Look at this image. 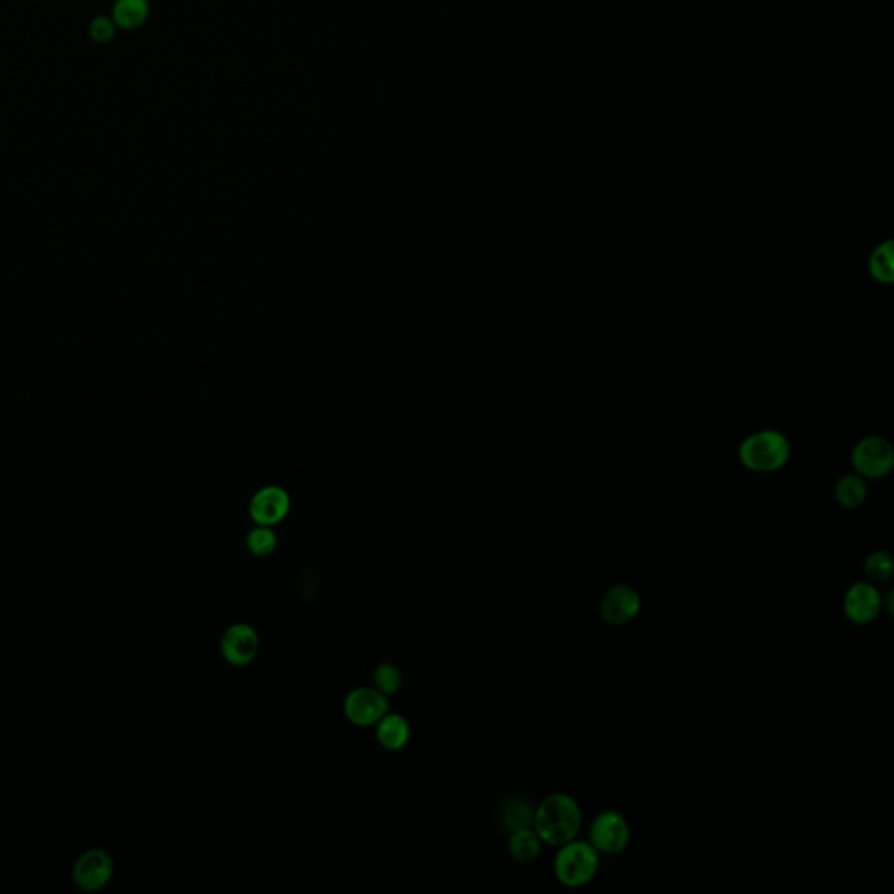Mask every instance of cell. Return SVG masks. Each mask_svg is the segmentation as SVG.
I'll return each mask as SVG.
<instances>
[{
  "label": "cell",
  "mask_w": 894,
  "mask_h": 894,
  "mask_svg": "<svg viewBox=\"0 0 894 894\" xmlns=\"http://www.w3.org/2000/svg\"><path fill=\"white\" fill-rule=\"evenodd\" d=\"M641 612V598L631 585L617 584L601 599V617L608 626L624 627Z\"/></svg>",
  "instance_id": "obj_8"
},
{
  "label": "cell",
  "mask_w": 894,
  "mask_h": 894,
  "mask_svg": "<svg viewBox=\"0 0 894 894\" xmlns=\"http://www.w3.org/2000/svg\"><path fill=\"white\" fill-rule=\"evenodd\" d=\"M542 846H544V842L533 830V826L510 833L509 853L519 863H530V861L537 860L542 853Z\"/></svg>",
  "instance_id": "obj_14"
},
{
  "label": "cell",
  "mask_w": 894,
  "mask_h": 894,
  "mask_svg": "<svg viewBox=\"0 0 894 894\" xmlns=\"http://www.w3.org/2000/svg\"><path fill=\"white\" fill-rule=\"evenodd\" d=\"M868 489L861 475H846L835 486V500L847 510L860 509L867 500Z\"/></svg>",
  "instance_id": "obj_16"
},
{
  "label": "cell",
  "mask_w": 894,
  "mask_h": 894,
  "mask_svg": "<svg viewBox=\"0 0 894 894\" xmlns=\"http://www.w3.org/2000/svg\"><path fill=\"white\" fill-rule=\"evenodd\" d=\"M390 711V702L385 694H381L378 688L358 687L353 688L350 694L344 697L343 713L348 722L355 727H372Z\"/></svg>",
  "instance_id": "obj_5"
},
{
  "label": "cell",
  "mask_w": 894,
  "mask_h": 894,
  "mask_svg": "<svg viewBox=\"0 0 894 894\" xmlns=\"http://www.w3.org/2000/svg\"><path fill=\"white\" fill-rule=\"evenodd\" d=\"M893 591H888L886 596H882V610H886L889 617H893Z\"/></svg>",
  "instance_id": "obj_22"
},
{
  "label": "cell",
  "mask_w": 894,
  "mask_h": 894,
  "mask_svg": "<svg viewBox=\"0 0 894 894\" xmlns=\"http://www.w3.org/2000/svg\"><path fill=\"white\" fill-rule=\"evenodd\" d=\"M376 739L379 746L388 751H400L406 748L411 739V725L407 722L406 716L388 711L376 723Z\"/></svg>",
  "instance_id": "obj_12"
},
{
  "label": "cell",
  "mask_w": 894,
  "mask_h": 894,
  "mask_svg": "<svg viewBox=\"0 0 894 894\" xmlns=\"http://www.w3.org/2000/svg\"><path fill=\"white\" fill-rule=\"evenodd\" d=\"M629 840H631V828L620 812H601L591 823L589 842L599 854L606 856L620 854L629 846Z\"/></svg>",
  "instance_id": "obj_4"
},
{
  "label": "cell",
  "mask_w": 894,
  "mask_h": 894,
  "mask_svg": "<svg viewBox=\"0 0 894 894\" xmlns=\"http://www.w3.org/2000/svg\"><path fill=\"white\" fill-rule=\"evenodd\" d=\"M290 510V498L287 491L278 486H268L255 493L250 502V516L255 523L262 526H275L283 521Z\"/></svg>",
  "instance_id": "obj_10"
},
{
  "label": "cell",
  "mask_w": 894,
  "mask_h": 894,
  "mask_svg": "<svg viewBox=\"0 0 894 894\" xmlns=\"http://www.w3.org/2000/svg\"><path fill=\"white\" fill-rule=\"evenodd\" d=\"M739 458L753 472H776L790 458V444L786 437L774 430H764L750 435L739 447Z\"/></svg>",
  "instance_id": "obj_3"
},
{
  "label": "cell",
  "mask_w": 894,
  "mask_h": 894,
  "mask_svg": "<svg viewBox=\"0 0 894 894\" xmlns=\"http://www.w3.org/2000/svg\"><path fill=\"white\" fill-rule=\"evenodd\" d=\"M261 640L254 627L245 622H236L227 627L221 640V652L224 661L234 668H243L255 661L259 655Z\"/></svg>",
  "instance_id": "obj_6"
},
{
  "label": "cell",
  "mask_w": 894,
  "mask_h": 894,
  "mask_svg": "<svg viewBox=\"0 0 894 894\" xmlns=\"http://www.w3.org/2000/svg\"><path fill=\"white\" fill-rule=\"evenodd\" d=\"M112 20L117 30H137L149 18V2L147 0H116L112 6Z\"/></svg>",
  "instance_id": "obj_13"
},
{
  "label": "cell",
  "mask_w": 894,
  "mask_h": 894,
  "mask_svg": "<svg viewBox=\"0 0 894 894\" xmlns=\"http://www.w3.org/2000/svg\"><path fill=\"white\" fill-rule=\"evenodd\" d=\"M114 872L111 856L104 851L84 853L74 867V881L86 891H97L104 888Z\"/></svg>",
  "instance_id": "obj_11"
},
{
  "label": "cell",
  "mask_w": 894,
  "mask_h": 894,
  "mask_svg": "<svg viewBox=\"0 0 894 894\" xmlns=\"http://www.w3.org/2000/svg\"><path fill=\"white\" fill-rule=\"evenodd\" d=\"M867 582L874 585L886 584L894 573L893 556L886 551H875L868 556L863 566Z\"/></svg>",
  "instance_id": "obj_17"
},
{
  "label": "cell",
  "mask_w": 894,
  "mask_h": 894,
  "mask_svg": "<svg viewBox=\"0 0 894 894\" xmlns=\"http://www.w3.org/2000/svg\"><path fill=\"white\" fill-rule=\"evenodd\" d=\"M372 683L374 688H378L381 694L386 697L395 695L402 687V671L399 666H395L392 662H381L376 669L372 671Z\"/></svg>",
  "instance_id": "obj_19"
},
{
  "label": "cell",
  "mask_w": 894,
  "mask_h": 894,
  "mask_svg": "<svg viewBox=\"0 0 894 894\" xmlns=\"http://www.w3.org/2000/svg\"><path fill=\"white\" fill-rule=\"evenodd\" d=\"M893 241H884L875 248L870 257V273L877 282L891 283L894 280Z\"/></svg>",
  "instance_id": "obj_18"
},
{
  "label": "cell",
  "mask_w": 894,
  "mask_h": 894,
  "mask_svg": "<svg viewBox=\"0 0 894 894\" xmlns=\"http://www.w3.org/2000/svg\"><path fill=\"white\" fill-rule=\"evenodd\" d=\"M882 612V592L870 582H856L844 596V613L858 626L872 624Z\"/></svg>",
  "instance_id": "obj_9"
},
{
  "label": "cell",
  "mask_w": 894,
  "mask_h": 894,
  "mask_svg": "<svg viewBox=\"0 0 894 894\" xmlns=\"http://www.w3.org/2000/svg\"><path fill=\"white\" fill-rule=\"evenodd\" d=\"M117 27L111 16H97L88 27L91 41L97 44H109L116 37Z\"/></svg>",
  "instance_id": "obj_21"
},
{
  "label": "cell",
  "mask_w": 894,
  "mask_h": 894,
  "mask_svg": "<svg viewBox=\"0 0 894 894\" xmlns=\"http://www.w3.org/2000/svg\"><path fill=\"white\" fill-rule=\"evenodd\" d=\"M278 538L271 526H262L257 524L254 530L248 533L247 549L254 554L255 558H268L275 552Z\"/></svg>",
  "instance_id": "obj_20"
},
{
  "label": "cell",
  "mask_w": 894,
  "mask_h": 894,
  "mask_svg": "<svg viewBox=\"0 0 894 894\" xmlns=\"http://www.w3.org/2000/svg\"><path fill=\"white\" fill-rule=\"evenodd\" d=\"M601 854L587 840L573 839L559 846L554 858V875L563 886L584 888L598 875Z\"/></svg>",
  "instance_id": "obj_2"
},
{
  "label": "cell",
  "mask_w": 894,
  "mask_h": 894,
  "mask_svg": "<svg viewBox=\"0 0 894 894\" xmlns=\"http://www.w3.org/2000/svg\"><path fill=\"white\" fill-rule=\"evenodd\" d=\"M502 825L507 832H516L523 828H531L535 819V807L524 798H510L503 804L500 812Z\"/></svg>",
  "instance_id": "obj_15"
},
{
  "label": "cell",
  "mask_w": 894,
  "mask_h": 894,
  "mask_svg": "<svg viewBox=\"0 0 894 894\" xmlns=\"http://www.w3.org/2000/svg\"><path fill=\"white\" fill-rule=\"evenodd\" d=\"M580 828L582 811L571 795L552 793L535 807L533 830L547 846L559 847L577 839Z\"/></svg>",
  "instance_id": "obj_1"
},
{
  "label": "cell",
  "mask_w": 894,
  "mask_h": 894,
  "mask_svg": "<svg viewBox=\"0 0 894 894\" xmlns=\"http://www.w3.org/2000/svg\"><path fill=\"white\" fill-rule=\"evenodd\" d=\"M851 460L861 477L879 479L888 475L893 468V447L881 437H867L856 444Z\"/></svg>",
  "instance_id": "obj_7"
}]
</instances>
